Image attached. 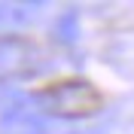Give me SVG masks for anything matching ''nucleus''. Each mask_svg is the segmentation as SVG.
I'll use <instances>...</instances> for the list:
<instances>
[{"label":"nucleus","instance_id":"1","mask_svg":"<svg viewBox=\"0 0 134 134\" xmlns=\"http://www.w3.org/2000/svg\"><path fill=\"white\" fill-rule=\"evenodd\" d=\"M46 113L52 116H61V119H82V116H92L98 113L104 98L100 92L94 88L92 82H85V79H67L61 85H52L49 92H43L37 98Z\"/></svg>","mask_w":134,"mask_h":134},{"label":"nucleus","instance_id":"2","mask_svg":"<svg viewBox=\"0 0 134 134\" xmlns=\"http://www.w3.org/2000/svg\"><path fill=\"white\" fill-rule=\"evenodd\" d=\"M37 67V49L21 37H3L0 40V79L25 76Z\"/></svg>","mask_w":134,"mask_h":134},{"label":"nucleus","instance_id":"3","mask_svg":"<svg viewBox=\"0 0 134 134\" xmlns=\"http://www.w3.org/2000/svg\"><path fill=\"white\" fill-rule=\"evenodd\" d=\"M61 27H64V34H61V37H64V40H70V37H73V12L61 18Z\"/></svg>","mask_w":134,"mask_h":134}]
</instances>
